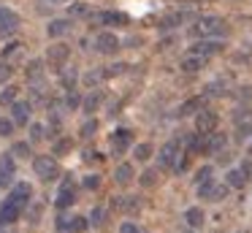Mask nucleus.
<instances>
[{"label":"nucleus","mask_w":252,"mask_h":233,"mask_svg":"<svg viewBox=\"0 0 252 233\" xmlns=\"http://www.w3.org/2000/svg\"><path fill=\"white\" fill-rule=\"evenodd\" d=\"M225 22L220 16H201L195 25H190V35L192 38H214V35H225Z\"/></svg>","instance_id":"obj_1"},{"label":"nucleus","mask_w":252,"mask_h":233,"mask_svg":"<svg viewBox=\"0 0 252 233\" xmlns=\"http://www.w3.org/2000/svg\"><path fill=\"white\" fill-rule=\"evenodd\" d=\"M182 155H185V152H182V141H179V138L165 141L163 149H160V155H158L160 168H165V171H176V166H179V157H182Z\"/></svg>","instance_id":"obj_2"},{"label":"nucleus","mask_w":252,"mask_h":233,"mask_svg":"<svg viewBox=\"0 0 252 233\" xmlns=\"http://www.w3.org/2000/svg\"><path fill=\"white\" fill-rule=\"evenodd\" d=\"M79 200V184L73 182L71 176L68 179H63V184H60V190H57V200H55V206L60 211H65V209H71L73 203Z\"/></svg>","instance_id":"obj_3"},{"label":"nucleus","mask_w":252,"mask_h":233,"mask_svg":"<svg viewBox=\"0 0 252 233\" xmlns=\"http://www.w3.org/2000/svg\"><path fill=\"white\" fill-rule=\"evenodd\" d=\"M33 171L38 173L44 182H52V179L60 176V166H57V160L52 155H38L33 160Z\"/></svg>","instance_id":"obj_4"},{"label":"nucleus","mask_w":252,"mask_h":233,"mask_svg":"<svg viewBox=\"0 0 252 233\" xmlns=\"http://www.w3.org/2000/svg\"><path fill=\"white\" fill-rule=\"evenodd\" d=\"M198 198L201 200H225L228 198V184H217L214 179H206V182L198 184Z\"/></svg>","instance_id":"obj_5"},{"label":"nucleus","mask_w":252,"mask_h":233,"mask_svg":"<svg viewBox=\"0 0 252 233\" xmlns=\"http://www.w3.org/2000/svg\"><path fill=\"white\" fill-rule=\"evenodd\" d=\"M217 122H220V117H217V111H212V108L195 111V133H201V135L214 133V130H217Z\"/></svg>","instance_id":"obj_6"},{"label":"nucleus","mask_w":252,"mask_h":233,"mask_svg":"<svg viewBox=\"0 0 252 233\" xmlns=\"http://www.w3.org/2000/svg\"><path fill=\"white\" fill-rule=\"evenodd\" d=\"M14 176H17V157L11 152L0 155V187H11Z\"/></svg>","instance_id":"obj_7"},{"label":"nucleus","mask_w":252,"mask_h":233,"mask_svg":"<svg viewBox=\"0 0 252 233\" xmlns=\"http://www.w3.org/2000/svg\"><path fill=\"white\" fill-rule=\"evenodd\" d=\"M225 49V43L220 41V38H198L195 43L190 46L192 54H203V57H214V54H220Z\"/></svg>","instance_id":"obj_8"},{"label":"nucleus","mask_w":252,"mask_h":233,"mask_svg":"<svg viewBox=\"0 0 252 233\" xmlns=\"http://www.w3.org/2000/svg\"><path fill=\"white\" fill-rule=\"evenodd\" d=\"M30 198H33V187H30L28 182H19L17 187L11 190V195H8V200H11V203L17 206L19 211H25V209H28Z\"/></svg>","instance_id":"obj_9"},{"label":"nucleus","mask_w":252,"mask_h":233,"mask_svg":"<svg viewBox=\"0 0 252 233\" xmlns=\"http://www.w3.org/2000/svg\"><path fill=\"white\" fill-rule=\"evenodd\" d=\"M90 222L87 217H71V214H60V220H57V233H79L84 231Z\"/></svg>","instance_id":"obj_10"},{"label":"nucleus","mask_w":252,"mask_h":233,"mask_svg":"<svg viewBox=\"0 0 252 233\" xmlns=\"http://www.w3.org/2000/svg\"><path fill=\"white\" fill-rule=\"evenodd\" d=\"M109 144H111V152H114V155L127 152V146L133 144V130H127V128L114 130V133H111V138H109Z\"/></svg>","instance_id":"obj_11"},{"label":"nucleus","mask_w":252,"mask_h":233,"mask_svg":"<svg viewBox=\"0 0 252 233\" xmlns=\"http://www.w3.org/2000/svg\"><path fill=\"white\" fill-rule=\"evenodd\" d=\"M68 57H71V49H68L65 43H55V46L46 49V63H49L52 68H57V70L68 63Z\"/></svg>","instance_id":"obj_12"},{"label":"nucleus","mask_w":252,"mask_h":233,"mask_svg":"<svg viewBox=\"0 0 252 233\" xmlns=\"http://www.w3.org/2000/svg\"><path fill=\"white\" fill-rule=\"evenodd\" d=\"M19 30V16L14 14L11 8L0 5V38L3 35H11V33Z\"/></svg>","instance_id":"obj_13"},{"label":"nucleus","mask_w":252,"mask_h":233,"mask_svg":"<svg viewBox=\"0 0 252 233\" xmlns=\"http://www.w3.org/2000/svg\"><path fill=\"white\" fill-rule=\"evenodd\" d=\"M95 49H98L100 54H117V49H120V38H117L114 33L103 30V33H98V38H95Z\"/></svg>","instance_id":"obj_14"},{"label":"nucleus","mask_w":252,"mask_h":233,"mask_svg":"<svg viewBox=\"0 0 252 233\" xmlns=\"http://www.w3.org/2000/svg\"><path fill=\"white\" fill-rule=\"evenodd\" d=\"M111 209L125 211V214H136L141 209V200L136 195H117V198H111Z\"/></svg>","instance_id":"obj_15"},{"label":"nucleus","mask_w":252,"mask_h":233,"mask_svg":"<svg viewBox=\"0 0 252 233\" xmlns=\"http://www.w3.org/2000/svg\"><path fill=\"white\" fill-rule=\"evenodd\" d=\"M206 63H209V57H203V54H192V52H187L185 57H182L179 68L185 70V73H198V70L206 68Z\"/></svg>","instance_id":"obj_16"},{"label":"nucleus","mask_w":252,"mask_h":233,"mask_svg":"<svg viewBox=\"0 0 252 233\" xmlns=\"http://www.w3.org/2000/svg\"><path fill=\"white\" fill-rule=\"evenodd\" d=\"M30 103L28 100H14L11 103V119H14V125H19V128H25V125L30 122Z\"/></svg>","instance_id":"obj_17"},{"label":"nucleus","mask_w":252,"mask_h":233,"mask_svg":"<svg viewBox=\"0 0 252 233\" xmlns=\"http://www.w3.org/2000/svg\"><path fill=\"white\" fill-rule=\"evenodd\" d=\"M225 146H228V135L225 133H209V141L203 144V152H209V155H222Z\"/></svg>","instance_id":"obj_18"},{"label":"nucleus","mask_w":252,"mask_h":233,"mask_svg":"<svg viewBox=\"0 0 252 233\" xmlns=\"http://www.w3.org/2000/svg\"><path fill=\"white\" fill-rule=\"evenodd\" d=\"M100 103H103V92H100V90H93L90 95L82 98V106H79V108H82L87 117H93V114L100 108Z\"/></svg>","instance_id":"obj_19"},{"label":"nucleus","mask_w":252,"mask_h":233,"mask_svg":"<svg viewBox=\"0 0 252 233\" xmlns=\"http://www.w3.org/2000/svg\"><path fill=\"white\" fill-rule=\"evenodd\" d=\"M98 19L103 22V25H111V27H127V14H122V11H100Z\"/></svg>","instance_id":"obj_20"},{"label":"nucleus","mask_w":252,"mask_h":233,"mask_svg":"<svg viewBox=\"0 0 252 233\" xmlns=\"http://www.w3.org/2000/svg\"><path fill=\"white\" fill-rule=\"evenodd\" d=\"M187 19H190V11H174V14H168V16L160 19V30H174V27L185 25Z\"/></svg>","instance_id":"obj_21"},{"label":"nucleus","mask_w":252,"mask_h":233,"mask_svg":"<svg viewBox=\"0 0 252 233\" xmlns=\"http://www.w3.org/2000/svg\"><path fill=\"white\" fill-rule=\"evenodd\" d=\"M19 214H22V211H19L8 198L3 200V203H0V222H3V225H11V222H17V220H19Z\"/></svg>","instance_id":"obj_22"},{"label":"nucleus","mask_w":252,"mask_h":233,"mask_svg":"<svg viewBox=\"0 0 252 233\" xmlns=\"http://www.w3.org/2000/svg\"><path fill=\"white\" fill-rule=\"evenodd\" d=\"M203 220H206V217H203V209H201V206H190V209L185 211V222L192 228V231L203 228Z\"/></svg>","instance_id":"obj_23"},{"label":"nucleus","mask_w":252,"mask_h":233,"mask_svg":"<svg viewBox=\"0 0 252 233\" xmlns=\"http://www.w3.org/2000/svg\"><path fill=\"white\" fill-rule=\"evenodd\" d=\"M133 179H136L133 166H130V163H120V166H117V171H114V182L117 184H130Z\"/></svg>","instance_id":"obj_24"},{"label":"nucleus","mask_w":252,"mask_h":233,"mask_svg":"<svg viewBox=\"0 0 252 233\" xmlns=\"http://www.w3.org/2000/svg\"><path fill=\"white\" fill-rule=\"evenodd\" d=\"M52 38H60V35H68L71 33V19H52L49 27H46Z\"/></svg>","instance_id":"obj_25"},{"label":"nucleus","mask_w":252,"mask_h":233,"mask_svg":"<svg viewBox=\"0 0 252 233\" xmlns=\"http://www.w3.org/2000/svg\"><path fill=\"white\" fill-rule=\"evenodd\" d=\"M76 81H79V70L76 68H60V84L65 87V90H73L76 87Z\"/></svg>","instance_id":"obj_26"},{"label":"nucleus","mask_w":252,"mask_h":233,"mask_svg":"<svg viewBox=\"0 0 252 233\" xmlns=\"http://www.w3.org/2000/svg\"><path fill=\"white\" fill-rule=\"evenodd\" d=\"M247 179H250V173L244 168H233V171H228V187H244Z\"/></svg>","instance_id":"obj_27"},{"label":"nucleus","mask_w":252,"mask_h":233,"mask_svg":"<svg viewBox=\"0 0 252 233\" xmlns=\"http://www.w3.org/2000/svg\"><path fill=\"white\" fill-rule=\"evenodd\" d=\"M106 217H109V211H106V206H95L93 211H90V225H95V228H103L106 225Z\"/></svg>","instance_id":"obj_28"},{"label":"nucleus","mask_w":252,"mask_h":233,"mask_svg":"<svg viewBox=\"0 0 252 233\" xmlns=\"http://www.w3.org/2000/svg\"><path fill=\"white\" fill-rule=\"evenodd\" d=\"M106 79V68H98V70H87V73L82 76V81H84V87H95V84H100V81Z\"/></svg>","instance_id":"obj_29"},{"label":"nucleus","mask_w":252,"mask_h":233,"mask_svg":"<svg viewBox=\"0 0 252 233\" xmlns=\"http://www.w3.org/2000/svg\"><path fill=\"white\" fill-rule=\"evenodd\" d=\"M46 135H49V128H46L44 122H33V125H30V141H33V144L44 141Z\"/></svg>","instance_id":"obj_30"},{"label":"nucleus","mask_w":252,"mask_h":233,"mask_svg":"<svg viewBox=\"0 0 252 233\" xmlns=\"http://www.w3.org/2000/svg\"><path fill=\"white\" fill-rule=\"evenodd\" d=\"M19 98V87H14V84H8L6 90L0 92V106H11L14 100Z\"/></svg>","instance_id":"obj_31"},{"label":"nucleus","mask_w":252,"mask_h":233,"mask_svg":"<svg viewBox=\"0 0 252 233\" xmlns=\"http://www.w3.org/2000/svg\"><path fill=\"white\" fill-rule=\"evenodd\" d=\"M203 108V98H192V100H187L185 106L179 108V117H187V114H192V111H201Z\"/></svg>","instance_id":"obj_32"},{"label":"nucleus","mask_w":252,"mask_h":233,"mask_svg":"<svg viewBox=\"0 0 252 233\" xmlns=\"http://www.w3.org/2000/svg\"><path fill=\"white\" fill-rule=\"evenodd\" d=\"M133 157H136L138 163H147L149 157H152V144H136V149H133Z\"/></svg>","instance_id":"obj_33"},{"label":"nucleus","mask_w":252,"mask_h":233,"mask_svg":"<svg viewBox=\"0 0 252 233\" xmlns=\"http://www.w3.org/2000/svg\"><path fill=\"white\" fill-rule=\"evenodd\" d=\"M11 155L19 157V160H28V157H30V144H28V141H17V144L11 146Z\"/></svg>","instance_id":"obj_34"},{"label":"nucleus","mask_w":252,"mask_h":233,"mask_svg":"<svg viewBox=\"0 0 252 233\" xmlns=\"http://www.w3.org/2000/svg\"><path fill=\"white\" fill-rule=\"evenodd\" d=\"M138 182H141V187H155V184H158V171H155V168H147V171L138 176Z\"/></svg>","instance_id":"obj_35"},{"label":"nucleus","mask_w":252,"mask_h":233,"mask_svg":"<svg viewBox=\"0 0 252 233\" xmlns=\"http://www.w3.org/2000/svg\"><path fill=\"white\" fill-rule=\"evenodd\" d=\"M95 130H98V119H93V117H87V122H82V138H93L95 135Z\"/></svg>","instance_id":"obj_36"},{"label":"nucleus","mask_w":252,"mask_h":233,"mask_svg":"<svg viewBox=\"0 0 252 233\" xmlns=\"http://www.w3.org/2000/svg\"><path fill=\"white\" fill-rule=\"evenodd\" d=\"M14 119H8V117H0V138H8V135L14 133Z\"/></svg>","instance_id":"obj_37"},{"label":"nucleus","mask_w":252,"mask_h":233,"mask_svg":"<svg viewBox=\"0 0 252 233\" xmlns=\"http://www.w3.org/2000/svg\"><path fill=\"white\" fill-rule=\"evenodd\" d=\"M252 135V122L247 119V122H239V128H236V138L239 141H244V138H250Z\"/></svg>","instance_id":"obj_38"},{"label":"nucleus","mask_w":252,"mask_h":233,"mask_svg":"<svg viewBox=\"0 0 252 233\" xmlns=\"http://www.w3.org/2000/svg\"><path fill=\"white\" fill-rule=\"evenodd\" d=\"M44 73V65H41V60H33V63L28 65V79H38V76Z\"/></svg>","instance_id":"obj_39"},{"label":"nucleus","mask_w":252,"mask_h":233,"mask_svg":"<svg viewBox=\"0 0 252 233\" xmlns=\"http://www.w3.org/2000/svg\"><path fill=\"white\" fill-rule=\"evenodd\" d=\"M82 184H84V190H98L100 187V176L98 173H90V176L82 179Z\"/></svg>","instance_id":"obj_40"},{"label":"nucleus","mask_w":252,"mask_h":233,"mask_svg":"<svg viewBox=\"0 0 252 233\" xmlns=\"http://www.w3.org/2000/svg\"><path fill=\"white\" fill-rule=\"evenodd\" d=\"M68 14H71V16H87V14H90V8H87V3H71Z\"/></svg>","instance_id":"obj_41"},{"label":"nucleus","mask_w":252,"mask_h":233,"mask_svg":"<svg viewBox=\"0 0 252 233\" xmlns=\"http://www.w3.org/2000/svg\"><path fill=\"white\" fill-rule=\"evenodd\" d=\"M82 106V98H79V92L68 90V100H65V108H79Z\"/></svg>","instance_id":"obj_42"},{"label":"nucleus","mask_w":252,"mask_h":233,"mask_svg":"<svg viewBox=\"0 0 252 233\" xmlns=\"http://www.w3.org/2000/svg\"><path fill=\"white\" fill-rule=\"evenodd\" d=\"M212 173H214V168H212V166H203L201 171L195 173V184H201V182H206V179H212Z\"/></svg>","instance_id":"obj_43"},{"label":"nucleus","mask_w":252,"mask_h":233,"mask_svg":"<svg viewBox=\"0 0 252 233\" xmlns=\"http://www.w3.org/2000/svg\"><path fill=\"white\" fill-rule=\"evenodd\" d=\"M120 233H144V231H141V228H138L133 220H125V222L120 225Z\"/></svg>","instance_id":"obj_44"},{"label":"nucleus","mask_w":252,"mask_h":233,"mask_svg":"<svg viewBox=\"0 0 252 233\" xmlns=\"http://www.w3.org/2000/svg\"><path fill=\"white\" fill-rule=\"evenodd\" d=\"M14 76V68L8 63H0V84H3V81H8Z\"/></svg>","instance_id":"obj_45"},{"label":"nucleus","mask_w":252,"mask_h":233,"mask_svg":"<svg viewBox=\"0 0 252 233\" xmlns=\"http://www.w3.org/2000/svg\"><path fill=\"white\" fill-rule=\"evenodd\" d=\"M19 49H22V43H19V41H11L6 49H3V57H11V54H17Z\"/></svg>","instance_id":"obj_46"},{"label":"nucleus","mask_w":252,"mask_h":233,"mask_svg":"<svg viewBox=\"0 0 252 233\" xmlns=\"http://www.w3.org/2000/svg\"><path fill=\"white\" fill-rule=\"evenodd\" d=\"M100 160H103V155H100V152H95V149L84 152V163H100Z\"/></svg>","instance_id":"obj_47"},{"label":"nucleus","mask_w":252,"mask_h":233,"mask_svg":"<svg viewBox=\"0 0 252 233\" xmlns=\"http://www.w3.org/2000/svg\"><path fill=\"white\" fill-rule=\"evenodd\" d=\"M68 149H71V141H68V138H63V141H57V144H55L57 155H63V152H68Z\"/></svg>","instance_id":"obj_48"},{"label":"nucleus","mask_w":252,"mask_h":233,"mask_svg":"<svg viewBox=\"0 0 252 233\" xmlns=\"http://www.w3.org/2000/svg\"><path fill=\"white\" fill-rule=\"evenodd\" d=\"M41 211H44V206H38V203H35L33 209H30V220L35 222V220H38V217H41Z\"/></svg>","instance_id":"obj_49"},{"label":"nucleus","mask_w":252,"mask_h":233,"mask_svg":"<svg viewBox=\"0 0 252 233\" xmlns=\"http://www.w3.org/2000/svg\"><path fill=\"white\" fill-rule=\"evenodd\" d=\"M49 3H63V0H49Z\"/></svg>","instance_id":"obj_50"},{"label":"nucleus","mask_w":252,"mask_h":233,"mask_svg":"<svg viewBox=\"0 0 252 233\" xmlns=\"http://www.w3.org/2000/svg\"><path fill=\"white\" fill-rule=\"evenodd\" d=\"M0 233H6V231H3V222H0Z\"/></svg>","instance_id":"obj_51"},{"label":"nucleus","mask_w":252,"mask_h":233,"mask_svg":"<svg viewBox=\"0 0 252 233\" xmlns=\"http://www.w3.org/2000/svg\"><path fill=\"white\" fill-rule=\"evenodd\" d=\"M250 152H252V149H250Z\"/></svg>","instance_id":"obj_52"}]
</instances>
